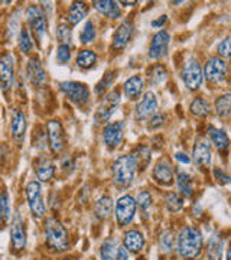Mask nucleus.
Returning <instances> with one entry per match:
<instances>
[{"mask_svg":"<svg viewBox=\"0 0 231 260\" xmlns=\"http://www.w3.org/2000/svg\"><path fill=\"white\" fill-rule=\"evenodd\" d=\"M210 109H211L210 107V103L207 102V100H204L203 97H196L195 100H192L191 106H189L191 113L194 114L195 117H200V119L207 117L210 114V112H211Z\"/></svg>","mask_w":231,"mask_h":260,"instance_id":"nucleus-31","label":"nucleus"},{"mask_svg":"<svg viewBox=\"0 0 231 260\" xmlns=\"http://www.w3.org/2000/svg\"><path fill=\"white\" fill-rule=\"evenodd\" d=\"M124 136V123L123 121H114L106 124L103 130V139L106 146L110 149H116L123 140Z\"/></svg>","mask_w":231,"mask_h":260,"instance_id":"nucleus-12","label":"nucleus"},{"mask_svg":"<svg viewBox=\"0 0 231 260\" xmlns=\"http://www.w3.org/2000/svg\"><path fill=\"white\" fill-rule=\"evenodd\" d=\"M12 135L16 140H22L25 138V132H26V116L25 113L15 112L12 116Z\"/></svg>","mask_w":231,"mask_h":260,"instance_id":"nucleus-26","label":"nucleus"},{"mask_svg":"<svg viewBox=\"0 0 231 260\" xmlns=\"http://www.w3.org/2000/svg\"><path fill=\"white\" fill-rule=\"evenodd\" d=\"M59 88L68 97V100L78 106H85L90 100V88L87 84L80 81H64L59 84Z\"/></svg>","mask_w":231,"mask_h":260,"instance_id":"nucleus-6","label":"nucleus"},{"mask_svg":"<svg viewBox=\"0 0 231 260\" xmlns=\"http://www.w3.org/2000/svg\"><path fill=\"white\" fill-rule=\"evenodd\" d=\"M169 41H171V35L167 30H159L157 34H155L152 38L150 47H149V58L150 59H160L167 55Z\"/></svg>","mask_w":231,"mask_h":260,"instance_id":"nucleus-13","label":"nucleus"},{"mask_svg":"<svg viewBox=\"0 0 231 260\" xmlns=\"http://www.w3.org/2000/svg\"><path fill=\"white\" fill-rule=\"evenodd\" d=\"M143 80L140 75H131L123 85V91L129 100H138L143 91Z\"/></svg>","mask_w":231,"mask_h":260,"instance_id":"nucleus-21","label":"nucleus"},{"mask_svg":"<svg viewBox=\"0 0 231 260\" xmlns=\"http://www.w3.org/2000/svg\"><path fill=\"white\" fill-rule=\"evenodd\" d=\"M157 114V99L152 91L143 95V99L138 103L135 109V116L138 120H148Z\"/></svg>","mask_w":231,"mask_h":260,"instance_id":"nucleus-11","label":"nucleus"},{"mask_svg":"<svg viewBox=\"0 0 231 260\" xmlns=\"http://www.w3.org/2000/svg\"><path fill=\"white\" fill-rule=\"evenodd\" d=\"M227 260H231V243L228 244V249H227Z\"/></svg>","mask_w":231,"mask_h":260,"instance_id":"nucleus-53","label":"nucleus"},{"mask_svg":"<svg viewBox=\"0 0 231 260\" xmlns=\"http://www.w3.org/2000/svg\"><path fill=\"white\" fill-rule=\"evenodd\" d=\"M136 205H138V203L130 195H123L117 200V203H116V220H117L120 227H127L133 221V217L136 213Z\"/></svg>","mask_w":231,"mask_h":260,"instance_id":"nucleus-8","label":"nucleus"},{"mask_svg":"<svg viewBox=\"0 0 231 260\" xmlns=\"http://www.w3.org/2000/svg\"><path fill=\"white\" fill-rule=\"evenodd\" d=\"M184 207V198L178 192H169L167 195V208L169 213H178Z\"/></svg>","mask_w":231,"mask_h":260,"instance_id":"nucleus-38","label":"nucleus"},{"mask_svg":"<svg viewBox=\"0 0 231 260\" xmlns=\"http://www.w3.org/2000/svg\"><path fill=\"white\" fill-rule=\"evenodd\" d=\"M131 156L135 158L136 167H140L142 169H145V168L148 167L149 162H150V149L148 146H139L131 153Z\"/></svg>","mask_w":231,"mask_h":260,"instance_id":"nucleus-35","label":"nucleus"},{"mask_svg":"<svg viewBox=\"0 0 231 260\" xmlns=\"http://www.w3.org/2000/svg\"><path fill=\"white\" fill-rule=\"evenodd\" d=\"M119 104H120V93L119 91L113 90L109 94H106L98 104L95 114H94L95 124H103V123H107L110 120V117L113 116V113L116 112Z\"/></svg>","mask_w":231,"mask_h":260,"instance_id":"nucleus-4","label":"nucleus"},{"mask_svg":"<svg viewBox=\"0 0 231 260\" xmlns=\"http://www.w3.org/2000/svg\"><path fill=\"white\" fill-rule=\"evenodd\" d=\"M203 234L196 227H184L178 234V253L184 259H196L203 251Z\"/></svg>","mask_w":231,"mask_h":260,"instance_id":"nucleus-1","label":"nucleus"},{"mask_svg":"<svg viewBox=\"0 0 231 260\" xmlns=\"http://www.w3.org/2000/svg\"><path fill=\"white\" fill-rule=\"evenodd\" d=\"M152 177L160 185L168 186L174 182V169L167 160H159L152 172Z\"/></svg>","mask_w":231,"mask_h":260,"instance_id":"nucleus-18","label":"nucleus"},{"mask_svg":"<svg viewBox=\"0 0 231 260\" xmlns=\"http://www.w3.org/2000/svg\"><path fill=\"white\" fill-rule=\"evenodd\" d=\"M167 19H168L167 15L160 16L157 20H153V22H152V26H153V28H162V26L167 23Z\"/></svg>","mask_w":231,"mask_h":260,"instance_id":"nucleus-51","label":"nucleus"},{"mask_svg":"<svg viewBox=\"0 0 231 260\" xmlns=\"http://www.w3.org/2000/svg\"><path fill=\"white\" fill-rule=\"evenodd\" d=\"M111 211H113V200L109 195H104L95 204V213L100 218H107L110 217Z\"/></svg>","mask_w":231,"mask_h":260,"instance_id":"nucleus-34","label":"nucleus"},{"mask_svg":"<svg viewBox=\"0 0 231 260\" xmlns=\"http://www.w3.org/2000/svg\"><path fill=\"white\" fill-rule=\"evenodd\" d=\"M94 8L98 10L102 15L107 16L110 19H119L121 16L120 6L117 2H110V0H104V2H94L92 3Z\"/></svg>","mask_w":231,"mask_h":260,"instance_id":"nucleus-25","label":"nucleus"},{"mask_svg":"<svg viewBox=\"0 0 231 260\" xmlns=\"http://www.w3.org/2000/svg\"><path fill=\"white\" fill-rule=\"evenodd\" d=\"M208 136L211 139V143L217 149H220V150H224V149H227L230 146V138H228V135L224 130L208 127Z\"/></svg>","mask_w":231,"mask_h":260,"instance_id":"nucleus-29","label":"nucleus"},{"mask_svg":"<svg viewBox=\"0 0 231 260\" xmlns=\"http://www.w3.org/2000/svg\"><path fill=\"white\" fill-rule=\"evenodd\" d=\"M18 42H19V49L23 52V54H29L34 48V41H32V37L29 34L28 29H20L18 37Z\"/></svg>","mask_w":231,"mask_h":260,"instance_id":"nucleus-36","label":"nucleus"},{"mask_svg":"<svg viewBox=\"0 0 231 260\" xmlns=\"http://www.w3.org/2000/svg\"><path fill=\"white\" fill-rule=\"evenodd\" d=\"M116 75H117V73H116L114 70L107 71V73L104 74V77L100 80V83L95 85V94L102 95V94L104 93L109 87H111V84H113V81H114Z\"/></svg>","mask_w":231,"mask_h":260,"instance_id":"nucleus-39","label":"nucleus"},{"mask_svg":"<svg viewBox=\"0 0 231 260\" xmlns=\"http://www.w3.org/2000/svg\"><path fill=\"white\" fill-rule=\"evenodd\" d=\"M44 233H45V242L49 249L56 251H65L70 246L68 233L65 227L54 217L46 218L44 224Z\"/></svg>","mask_w":231,"mask_h":260,"instance_id":"nucleus-2","label":"nucleus"},{"mask_svg":"<svg viewBox=\"0 0 231 260\" xmlns=\"http://www.w3.org/2000/svg\"><path fill=\"white\" fill-rule=\"evenodd\" d=\"M56 37L59 39V42L61 44H64V45H70L71 44V30L68 26H65V25H59L58 29H56Z\"/></svg>","mask_w":231,"mask_h":260,"instance_id":"nucleus-43","label":"nucleus"},{"mask_svg":"<svg viewBox=\"0 0 231 260\" xmlns=\"http://www.w3.org/2000/svg\"><path fill=\"white\" fill-rule=\"evenodd\" d=\"M172 246H174V234L172 232H165L160 236V247L165 251H171Z\"/></svg>","mask_w":231,"mask_h":260,"instance_id":"nucleus-46","label":"nucleus"},{"mask_svg":"<svg viewBox=\"0 0 231 260\" xmlns=\"http://www.w3.org/2000/svg\"><path fill=\"white\" fill-rule=\"evenodd\" d=\"M204 71L201 65L198 62V59L191 56L185 61L184 67H182V80H184L185 85L189 90H198L203 84Z\"/></svg>","mask_w":231,"mask_h":260,"instance_id":"nucleus-5","label":"nucleus"},{"mask_svg":"<svg viewBox=\"0 0 231 260\" xmlns=\"http://www.w3.org/2000/svg\"><path fill=\"white\" fill-rule=\"evenodd\" d=\"M222 254V239L220 233H215L210 237L207 244V256L211 260H220Z\"/></svg>","mask_w":231,"mask_h":260,"instance_id":"nucleus-28","label":"nucleus"},{"mask_svg":"<svg viewBox=\"0 0 231 260\" xmlns=\"http://www.w3.org/2000/svg\"><path fill=\"white\" fill-rule=\"evenodd\" d=\"M95 38H97V29H95V25H94V22L92 20H87V23L84 25L83 32H81V35H80V41H81V44H91L95 41Z\"/></svg>","mask_w":231,"mask_h":260,"instance_id":"nucleus-37","label":"nucleus"},{"mask_svg":"<svg viewBox=\"0 0 231 260\" xmlns=\"http://www.w3.org/2000/svg\"><path fill=\"white\" fill-rule=\"evenodd\" d=\"M176 185L179 192L185 198H189L194 195V179L191 175H188L186 172H179L176 177Z\"/></svg>","mask_w":231,"mask_h":260,"instance_id":"nucleus-27","label":"nucleus"},{"mask_svg":"<svg viewBox=\"0 0 231 260\" xmlns=\"http://www.w3.org/2000/svg\"><path fill=\"white\" fill-rule=\"evenodd\" d=\"M10 239H12L13 249L16 251L23 250L26 247V229L19 215L13 218L12 225H10Z\"/></svg>","mask_w":231,"mask_h":260,"instance_id":"nucleus-16","label":"nucleus"},{"mask_svg":"<svg viewBox=\"0 0 231 260\" xmlns=\"http://www.w3.org/2000/svg\"><path fill=\"white\" fill-rule=\"evenodd\" d=\"M88 13V6L84 2H73L70 9H68V15H67V20L71 25H77L83 20Z\"/></svg>","mask_w":231,"mask_h":260,"instance_id":"nucleus-24","label":"nucleus"},{"mask_svg":"<svg viewBox=\"0 0 231 260\" xmlns=\"http://www.w3.org/2000/svg\"><path fill=\"white\" fill-rule=\"evenodd\" d=\"M26 74L30 83L37 87H41L46 83V73L45 68L42 62L39 61L38 56H32L28 61V67H26Z\"/></svg>","mask_w":231,"mask_h":260,"instance_id":"nucleus-17","label":"nucleus"},{"mask_svg":"<svg viewBox=\"0 0 231 260\" xmlns=\"http://www.w3.org/2000/svg\"><path fill=\"white\" fill-rule=\"evenodd\" d=\"M0 83L5 93L13 85V55L9 52L3 54L0 59Z\"/></svg>","mask_w":231,"mask_h":260,"instance_id":"nucleus-15","label":"nucleus"},{"mask_svg":"<svg viewBox=\"0 0 231 260\" xmlns=\"http://www.w3.org/2000/svg\"><path fill=\"white\" fill-rule=\"evenodd\" d=\"M64 260H71V259H64Z\"/></svg>","mask_w":231,"mask_h":260,"instance_id":"nucleus-54","label":"nucleus"},{"mask_svg":"<svg viewBox=\"0 0 231 260\" xmlns=\"http://www.w3.org/2000/svg\"><path fill=\"white\" fill-rule=\"evenodd\" d=\"M215 113L220 117H227L231 113V94H222L215 99Z\"/></svg>","mask_w":231,"mask_h":260,"instance_id":"nucleus-33","label":"nucleus"},{"mask_svg":"<svg viewBox=\"0 0 231 260\" xmlns=\"http://www.w3.org/2000/svg\"><path fill=\"white\" fill-rule=\"evenodd\" d=\"M26 18H28L30 29L34 30V34L37 35L38 39H41L46 32L45 15L42 13V10L39 9V6L30 5L26 10Z\"/></svg>","mask_w":231,"mask_h":260,"instance_id":"nucleus-14","label":"nucleus"},{"mask_svg":"<svg viewBox=\"0 0 231 260\" xmlns=\"http://www.w3.org/2000/svg\"><path fill=\"white\" fill-rule=\"evenodd\" d=\"M123 240H124L126 249L129 251H133V253H139V251L143 250V247H145V237L138 230H129L124 234Z\"/></svg>","mask_w":231,"mask_h":260,"instance_id":"nucleus-22","label":"nucleus"},{"mask_svg":"<svg viewBox=\"0 0 231 260\" xmlns=\"http://www.w3.org/2000/svg\"><path fill=\"white\" fill-rule=\"evenodd\" d=\"M175 159L178 160V162H181V164H189L191 162V158L186 155V153H184V152H178V153H175Z\"/></svg>","mask_w":231,"mask_h":260,"instance_id":"nucleus-50","label":"nucleus"},{"mask_svg":"<svg viewBox=\"0 0 231 260\" xmlns=\"http://www.w3.org/2000/svg\"><path fill=\"white\" fill-rule=\"evenodd\" d=\"M56 59L59 64H67L71 59V48L70 45L59 44V47L56 49Z\"/></svg>","mask_w":231,"mask_h":260,"instance_id":"nucleus-41","label":"nucleus"},{"mask_svg":"<svg viewBox=\"0 0 231 260\" xmlns=\"http://www.w3.org/2000/svg\"><path fill=\"white\" fill-rule=\"evenodd\" d=\"M217 51H218L220 56L225 58V59H230L231 58V37L222 39L221 42H220V45H218V48H217Z\"/></svg>","mask_w":231,"mask_h":260,"instance_id":"nucleus-45","label":"nucleus"},{"mask_svg":"<svg viewBox=\"0 0 231 260\" xmlns=\"http://www.w3.org/2000/svg\"><path fill=\"white\" fill-rule=\"evenodd\" d=\"M204 77H205V80L208 83L211 84L224 83V80L227 78V64H225V61L218 58V56L210 58L204 65Z\"/></svg>","mask_w":231,"mask_h":260,"instance_id":"nucleus-9","label":"nucleus"},{"mask_svg":"<svg viewBox=\"0 0 231 260\" xmlns=\"http://www.w3.org/2000/svg\"><path fill=\"white\" fill-rule=\"evenodd\" d=\"M163 121H165V116H162V114H156V116H153L150 121H149L148 127L150 130H155V129H159L162 124H163Z\"/></svg>","mask_w":231,"mask_h":260,"instance_id":"nucleus-48","label":"nucleus"},{"mask_svg":"<svg viewBox=\"0 0 231 260\" xmlns=\"http://www.w3.org/2000/svg\"><path fill=\"white\" fill-rule=\"evenodd\" d=\"M46 132H48V142L52 153L59 155L65 148V132L61 121L49 120L46 123Z\"/></svg>","mask_w":231,"mask_h":260,"instance_id":"nucleus-10","label":"nucleus"},{"mask_svg":"<svg viewBox=\"0 0 231 260\" xmlns=\"http://www.w3.org/2000/svg\"><path fill=\"white\" fill-rule=\"evenodd\" d=\"M131 37H133V25L129 20H124L119 25V28L116 29L113 35V47L116 49H123L124 47H127Z\"/></svg>","mask_w":231,"mask_h":260,"instance_id":"nucleus-19","label":"nucleus"},{"mask_svg":"<svg viewBox=\"0 0 231 260\" xmlns=\"http://www.w3.org/2000/svg\"><path fill=\"white\" fill-rule=\"evenodd\" d=\"M120 5H124V6H131V5H136V2H120Z\"/></svg>","mask_w":231,"mask_h":260,"instance_id":"nucleus-52","label":"nucleus"},{"mask_svg":"<svg viewBox=\"0 0 231 260\" xmlns=\"http://www.w3.org/2000/svg\"><path fill=\"white\" fill-rule=\"evenodd\" d=\"M136 203H138V205L143 211H146L148 208H150V205H152V195L148 191H142V192H139L138 198H136Z\"/></svg>","mask_w":231,"mask_h":260,"instance_id":"nucleus-44","label":"nucleus"},{"mask_svg":"<svg viewBox=\"0 0 231 260\" xmlns=\"http://www.w3.org/2000/svg\"><path fill=\"white\" fill-rule=\"evenodd\" d=\"M117 240L114 239H107L104 240L100 247V257L102 260H116L117 256Z\"/></svg>","mask_w":231,"mask_h":260,"instance_id":"nucleus-32","label":"nucleus"},{"mask_svg":"<svg viewBox=\"0 0 231 260\" xmlns=\"http://www.w3.org/2000/svg\"><path fill=\"white\" fill-rule=\"evenodd\" d=\"M138 260H145V259H138Z\"/></svg>","mask_w":231,"mask_h":260,"instance_id":"nucleus-55","label":"nucleus"},{"mask_svg":"<svg viewBox=\"0 0 231 260\" xmlns=\"http://www.w3.org/2000/svg\"><path fill=\"white\" fill-rule=\"evenodd\" d=\"M214 178L217 179V182L220 184V185H228L231 184V177L230 175H227L222 169L220 168H215L214 169Z\"/></svg>","mask_w":231,"mask_h":260,"instance_id":"nucleus-47","label":"nucleus"},{"mask_svg":"<svg viewBox=\"0 0 231 260\" xmlns=\"http://www.w3.org/2000/svg\"><path fill=\"white\" fill-rule=\"evenodd\" d=\"M0 207H2V218H3V224H6L8 221H9V217H10L9 197H8V192H6V191H3V194H2Z\"/></svg>","mask_w":231,"mask_h":260,"instance_id":"nucleus-42","label":"nucleus"},{"mask_svg":"<svg viewBox=\"0 0 231 260\" xmlns=\"http://www.w3.org/2000/svg\"><path fill=\"white\" fill-rule=\"evenodd\" d=\"M35 171H37V177L42 182L51 181L54 174H55V165L51 159L39 158L35 162Z\"/></svg>","mask_w":231,"mask_h":260,"instance_id":"nucleus-20","label":"nucleus"},{"mask_svg":"<svg viewBox=\"0 0 231 260\" xmlns=\"http://www.w3.org/2000/svg\"><path fill=\"white\" fill-rule=\"evenodd\" d=\"M116 260H129V250L126 247H119Z\"/></svg>","mask_w":231,"mask_h":260,"instance_id":"nucleus-49","label":"nucleus"},{"mask_svg":"<svg viewBox=\"0 0 231 260\" xmlns=\"http://www.w3.org/2000/svg\"><path fill=\"white\" fill-rule=\"evenodd\" d=\"M136 168H138L136 162L131 155H124V156L116 159V162L113 164V168H111L114 184L120 186H129L133 182Z\"/></svg>","mask_w":231,"mask_h":260,"instance_id":"nucleus-3","label":"nucleus"},{"mask_svg":"<svg viewBox=\"0 0 231 260\" xmlns=\"http://www.w3.org/2000/svg\"><path fill=\"white\" fill-rule=\"evenodd\" d=\"M26 198H28L30 211L35 218H44L46 214V205L42 197V188L38 181H30L26 186Z\"/></svg>","mask_w":231,"mask_h":260,"instance_id":"nucleus-7","label":"nucleus"},{"mask_svg":"<svg viewBox=\"0 0 231 260\" xmlns=\"http://www.w3.org/2000/svg\"><path fill=\"white\" fill-rule=\"evenodd\" d=\"M194 159L198 165H203L207 167L211 164V148H210V143L205 142V140H200L195 143L194 148Z\"/></svg>","mask_w":231,"mask_h":260,"instance_id":"nucleus-23","label":"nucleus"},{"mask_svg":"<svg viewBox=\"0 0 231 260\" xmlns=\"http://www.w3.org/2000/svg\"><path fill=\"white\" fill-rule=\"evenodd\" d=\"M167 70L163 65H155L152 67V70L149 71V78L153 84H160L167 80Z\"/></svg>","mask_w":231,"mask_h":260,"instance_id":"nucleus-40","label":"nucleus"},{"mask_svg":"<svg viewBox=\"0 0 231 260\" xmlns=\"http://www.w3.org/2000/svg\"><path fill=\"white\" fill-rule=\"evenodd\" d=\"M95 62H97V54L91 49H81L77 54V67H80L83 70L92 68Z\"/></svg>","mask_w":231,"mask_h":260,"instance_id":"nucleus-30","label":"nucleus"}]
</instances>
